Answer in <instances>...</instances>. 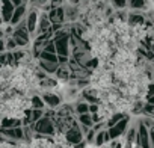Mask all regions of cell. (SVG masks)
Masks as SVG:
<instances>
[{
  "instance_id": "1",
  "label": "cell",
  "mask_w": 154,
  "mask_h": 148,
  "mask_svg": "<svg viewBox=\"0 0 154 148\" xmlns=\"http://www.w3.org/2000/svg\"><path fill=\"white\" fill-rule=\"evenodd\" d=\"M30 127H32V130H33L35 133H39V134H42V136H54L56 131H57L53 118H50V116H47V115H44L39 121L33 122Z\"/></svg>"
},
{
  "instance_id": "2",
  "label": "cell",
  "mask_w": 154,
  "mask_h": 148,
  "mask_svg": "<svg viewBox=\"0 0 154 148\" xmlns=\"http://www.w3.org/2000/svg\"><path fill=\"white\" fill-rule=\"evenodd\" d=\"M30 35H32V33L29 32L26 18H24L20 24H17V26L14 27V32H12V36H14V39L17 41L18 47H26V45L29 44V41H30Z\"/></svg>"
},
{
  "instance_id": "3",
  "label": "cell",
  "mask_w": 154,
  "mask_h": 148,
  "mask_svg": "<svg viewBox=\"0 0 154 148\" xmlns=\"http://www.w3.org/2000/svg\"><path fill=\"white\" fill-rule=\"evenodd\" d=\"M26 137V127L17 125L9 128H2V139L3 140H23Z\"/></svg>"
},
{
  "instance_id": "4",
  "label": "cell",
  "mask_w": 154,
  "mask_h": 148,
  "mask_svg": "<svg viewBox=\"0 0 154 148\" xmlns=\"http://www.w3.org/2000/svg\"><path fill=\"white\" fill-rule=\"evenodd\" d=\"M136 142L140 145V148H152L151 145V136H149V127L140 121L137 125V139Z\"/></svg>"
},
{
  "instance_id": "5",
  "label": "cell",
  "mask_w": 154,
  "mask_h": 148,
  "mask_svg": "<svg viewBox=\"0 0 154 148\" xmlns=\"http://www.w3.org/2000/svg\"><path fill=\"white\" fill-rule=\"evenodd\" d=\"M83 131H82V128H80V122L79 121H75L69 128H68V131L65 133V137H66V142H69V143H72V145H77V143H80L82 140H83Z\"/></svg>"
},
{
  "instance_id": "6",
  "label": "cell",
  "mask_w": 154,
  "mask_h": 148,
  "mask_svg": "<svg viewBox=\"0 0 154 148\" xmlns=\"http://www.w3.org/2000/svg\"><path fill=\"white\" fill-rule=\"evenodd\" d=\"M128 127H130V118H128V116H125L124 119H121V121H119V122H116L115 125L109 127L107 130H109V134H110V137H112V139H118L119 136H124V134L127 133Z\"/></svg>"
},
{
  "instance_id": "7",
  "label": "cell",
  "mask_w": 154,
  "mask_h": 148,
  "mask_svg": "<svg viewBox=\"0 0 154 148\" xmlns=\"http://www.w3.org/2000/svg\"><path fill=\"white\" fill-rule=\"evenodd\" d=\"M54 42H56L57 54H62V56H68L69 54V50H71V33L69 35L56 36Z\"/></svg>"
},
{
  "instance_id": "8",
  "label": "cell",
  "mask_w": 154,
  "mask_h": 148,
  "mask_svg": "<svg viewBox=\"0 0 154 148\" xmlns=\"http://www.w3.org/2000/svg\"><path fill=\"white\" fill-rule=\"evenodd\" d=\"M26 23H27V27H29V32L32 35H36V29H38V23H39V12L32 8L26 17Z\"/></svg>"
},
{
  "instance_id": "9",
  "label": "cell",
  "mask_w": 154,
  "mask_h": 148,
  "mask_svg": "<svg viewBox=\"0 0 154 148\" xmlns=\"http://www.w3.org/2000/svg\"><path fill=\"white\" fill-rule=\"evenodd\" d=\"M15 5L12 3V0H2V18L5 23L9 24L12 15H14V11H15Z\"/></svg>"
},
{
  "instance_id": "10",
  "label": "cell",
  "mask_w": 154,
  "mask_h": 148,
  "mask_svg": "<svg viewBox=\"0 0 154 148\" xmlns=\"http://www.w3.org/2000/svg\"><path fill=\"white\" fill-rule=\"evenodd\" d=\"M26 14H27V5H26V3H23V5L17 6V8H15V11H14V15H12L11 21H9V24L15 27L17 24H20V23L26 18Z\"/></svg>"
},
{
  "instance_id": "11",
  "label": "cell",
  "mask_w": 154,
  "mask_h": 148,
  "mask_svg": "<svg viewBox=\"0 0 154 148\" xmlns=\"http://www.w3.org/2000/svg\"><path fill=\"white\" fill-rule=\"evenodd\" d=\"M48 17H50L51 23H65V20H66V11H65L63 6L51 8L48 11Z\"/></svg>"
},
{
  "instance_id": "12",
  "label": "cell",
  "mask_w": 154,
  "mask_h": 148,
  "mask_svg": "<svg viewBox=\"0 0 154 148\" xmlns=\"http://www.w3.org/2000/svg\"><path fill=\"white\" fill-rule=\"evenodd\" d=\"M42 98H44V101H45V104H47L48 109H56V107H59V104H60V101H62V98H60L57 94L50 92V91L44 92V94H42Z\"/></svg>"
},
{
  "instance_id": "13",
  "label": "cell",
  "mask_w": 154,
  "mask_h": 148,
  "mask_svg": "<svg viewBox=\"0 0 154 148\" xmlns=\"http://www.w3.org/2000/svg\"><path fill=\"white\" fill-rule=\"evenodd\" d=\"M82 98L86 100L88 103H98L100 100V92L95 88H85L82 91Z\"/></svg>"
},
{
  "instance_id": "14",
  "label": "cell",
  "mask_w": 154,
  "mask_h": 148,
  "mask_svg": "<svg viewBox=\"0 0 154 148\" xmlns=\"http://www.w3.org/2000/svg\"><path fill=\"white\" fill-rule=\"evenodd\" d=\"M38 65L47 74H56V71L59 68V62H50V60H44V59H38Z\"/></svg>"
},
{
  "instance_id": "15",
  "label": "cell",
  "mask_w": 154,
  "mask_h": 148,
  "mask_svg": "<svg viewBox=\"0 0 154 148\" xmlns=\"http://www.w3.org/2000/svg\"><path fill=\"white\" fill-rule=\"evenodd\" d=\"M127 21H128V24H131L133 27H134V26H142V24L145 23V17H143L139 11H134V12H130V14H128Z\"/></svg>"
},
{
  "instance_id": "16",
  "label": "cell",
  "mask_w": 154,
  "mask_h": 148,
  "mask_svg": "<svg viewBox=\"0 0 154 148\" xmlns=\"http://www.w3.org/2000/svg\"><path fill=\"white\" fill-rule=\"evenodd\" d=\"M112 140V137H110V134H109V130H100V131H97V134H95V145L97 146H103L106 142H110Z\"/></svg>"
},
{
  "instance_id": "17",
  "label": "cell",
  "mask_w": 154,
  "mask_h": 148,
  "mask_svg": "<svg viewBox=\"0 0 154 148\" xmlns=\"http://www.w3.org/2000/svg\"><path fill=\"white\" fill-rule=\"evenodd\" d=\"M23 125V121L15 118V116H3L2 119V128H9V127H17Z\"/></svg>"
},
{
  "instance_id": "18",
  "label": "cell",
  "mask_w": 154,
  "mask_h": 148,
  "mask_svg": "<svg viewBox=\"0 0 154 148\" xmlns=\"http://www.w3.org/2000/svg\"><path fill=\"white\" fill-rule=\"evenodd\" d=\"M77 121H79L82 125H86V127H94V125H95L91 112H88V113H80V115H79V119H77Z\"/></svg>"
},
{
  "instance_id": "19",
  "label": "cell",
  "mask_w": 154,
  "mask_h": 148,
  "mask_svg": "<svg viewBox=\"0 0 154 148\" xmlns=\"http://www.w3.org/2000/svg\"><path fill=\"white\" fill-rule=\"evenodd\" d=\"M45 106H47V104H45L42 95H41V97H39V95H33V97L30 98V107H33V109H44Z\"/></svg>"
},
{
  "instance_id": "20",
  "label": "cell",
  "mask_w": 154,
  "mask_h": 148,
  "mask_svg": "<svg viewBox=\"0 0 154 148\" xmlns=\"http://www.w3.org/2000/svg\"><path fill=\"white\" fill-rule=\"evenodd\" d=\"M125 116H128L127 113H124V112H118V113H113V115H110V118L107 119V128L109 127H112V125H115L116 122H119L121 119H124Z\"/></svg>"
},
{
  "instance_id": "21",
  "label": "cell",
  "mask_w": 154,
  "mask_h": 148,
  "mask_svg": "<svg viewBox=\"0 0 154 148\" xmlns=\"http://www.w3.org/2000/svg\"><path fill=\"white\" fill-rule=\"evenodd\" d=\"M128 6L133 11H142L146 8V0H128Z\"/></svg>"
},
{
  "instance_id": "22",
  "label": "cell",
  "mask_w": 154,
  "mask_h": 148,
  "mask_svg": "<svg viewBox=\"0 0 154 148\" xmlns=\"http://www.w3.org/2000/svg\"><path fill=\"white\" fill-rule=\"evenodd\" d=\"M39 59H44V60H50V62H59V54L57 53H51V51H47V50H42Z\"/></svg>"
},
{
  "instance_id": "23",
  "label": "cell",
  "mask_w": 154,
  "mask_h": 148,
  "mask_svg": "<svg viewBox=\"0 0 154 148\" xmlns=\"http://www.w3.org/2000/svg\"><path fill=\"white\" fill-rule=\"evenodd\" d=\"M75 112L77 113H88L89 112V103L86 101V100H83V101H79L75 104Z\"/></svg>"
},
{
  "instance_id": "24",
  "label": "cell",
  "mask_w": 154,
  "mask_h": 148,
  "mask_svg": "<svg viewBox=\"0 0 154 148\" xmlns=\"http://www.w3.org/2000/svg\"><path fill=\"white\" fill-rule=\"evenodd\" d=\"M113 3H115V6H116V8L124 9L125 6H128V0H113Z\"/></svg>"
},
{
  "instance_id": "25",
  "label": "cell",
  "mask_w": 154,
  "mask_h": 148,
  "mask_svg": "<svg viewBox=\"0 0 154 148\" xmlns=\"http://www.w3.org/2000/svg\"><path fill=\"white\" fill-rule=\"evenodd\" d=\"M100 110H101V107H100L98 103H89V112L91 113H98Z\"/></svg>"
},
{
  "instance_id": "26",
  "label": "cell",
  "mask_w": 154,
  "mask_h": 148,
  "mask_svg": "<svg viewBox=\"0 0 154 148\" xmlns=\"http://www.w3.org/2000/svg\"><path fill=\"white\" fill-rule=\"evenodd\" d=\"M62 2L63 0H50V6L51 8H59V6H62Z\"/></svg>"
},
{
  "instance_id": "27",
  "label": "cell",
  "mask_w": 154,
  "mask_h": 148,
  "mask_svg": "<svg viewBox=\"0 0 154 148\" xmlns=\"http://www.w3.org/2000/svg\"><path fill=\"white\" fill-rule=\"evenodd\" d=\"M12 3H14L15 6H20V5H23L24 2H23V0H12Z\"/></svg>"
},
{
  "instance_id": "28",
  "label": "cell",
  "mask_w": 154,
  "mask_h": 148,
  "mask_svg": "<svg viewBox=\"0 0 154 148\" xmlns=\"http://www.w3.org/2000/svg\"><path fill=\"white\" fill-rule=\"evenodd\" d=\"M38 3H39V6H45L48 3V0H38Z\"/></svg>"
},
{
  "instance_id": "29",
  "label": "cell",
  "mask_w": 154,
  "mask_h": 148,
  "mask_svg": "<svg viewBox=\"0 0 154 148\" xmlns=\"http://www.w3.org/2000/svg\"><path fill=\"white\" fill-rule=\"evenodd\" d=\"M113 148H124V143H122V142H118V143H116Z\"/></svg>"
}]
</instances>
